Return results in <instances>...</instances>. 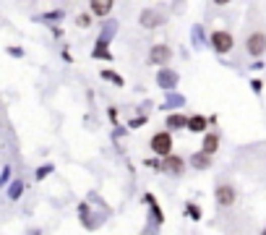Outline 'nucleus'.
<instances>
[{
  "label": "nucleus",
  "mask_w": 266,
  "mask_h": 235,
  "mask_svg": "<svg viewBox=\"0 0 266 235\" xmlns=\"http://www.w3.org/2000/svg\"><path fill=\"white\" fill-rule=\"evenodd\" d=\"M245 50L250 58H261L266 53V34H261V31H256V34H250L245 39Z\"/></svg>",
  "instance_id": "1"
},
{
  "label": "nucleus",
  "mask_w": 266,
  "mask_h": 235,
  "mask_svg": "<svg viewBox=\"0 0 266 235\" xmlns=\"http://www.w3.org/2000/svg\"><path fill=\"white\" fill-rule=\"evenodd\" d=\"M214 199H217V204H219L222 209H230L232 204H235V199H238V194H235V188H232V185L222 183V185H217Z\"/></svg>",
  "instance_id": "2"
},
{
  "label": "nucleus",
  "mask_w": 266,
  "mask_h": 235,
  "mask_svg": "<svg viewBox=\"0 0 266 235\" xmlns=\"http://www.w3.org/2000/svg\"><path fill=\"white\" fill-rule=\"evenodd\" d=\"M151 152L159 154V157H170V152H172V136H170L167 131L156 133V136L151 138Z\"/></svg>",
  "instance_id": "3"
},
{
  "label": "nucleus",
  "mask_w": 266,
  "mask_h": 235,
  "mask_svg": "<svg viewBox=\"0 0 266 235\" xmlns=\"http://www.w3.org/2000/svg\"><path fill=\"white\" fill-rule=\"evenodd\" d=\"M232 44H235V39H232L230 31H214L211 34V47L217 53H230Z\"/></svg>",
  "instance_id": "4"
},
{
  "label": "nucleus",
  "mask_w": 266,
  "mask_h": 235,
  "mask_svg": "<svg viewBox=\"0 0 266 235\" xmlns=\"http://www.w3.org/2000/svg\"><path fill=\"white\" fill-rule=\"evenodd\" d=\"M170 60V47L165 44H154L151 53H149V63H154V66H159V63H167Z\"/></svg>",
  "instance_id": "5"
},
{
  "label": "nucleus",
  "mask_w": 266,
  "mask_h": 235,
  "mask_svg": "<svg viewBox=\"0 0 266 235\" xmlns=\"http://www.w3.org/2000/svg\"><path fill=\"white\" fill-rule=\"evenodd\" d=\"M89 6H91V13L94 16H104L113 11V6H115V0H89Z\"/></svg>",
  "instance_id": "6"
},
{
  "label": "nucleus",
  "mask_w": 266,
  "mask_h": 235,
  "mask_svg": "<svg viewBox=\"0 0 266 235\" xmlns=\"http://www.w3.org/2000/svg\"><path fill=\"white\" fill-rule=\"evenodd\" d=\"M191 165H193L196 170H209V165H211V154H206V152L193 154V157H191Z\"/></svg>",
  "instance_id": "7"
},
{
  "label": "nucleus",
  "mask_w": 266,
  "mask_h": 235,
  "mask_svg": "<svg viewBox=\"0 0 266 235\" xmlns=\"http://www.w3.org/2000/svg\"><path fill=\"white\" fill-rule=\"evenodd\" d=\"M162 167H165L167 172H183L185 165H183L180 157H172V154H170V157H165V165H162Z\"/></svg>",
  "instance_id": "8"
},
{
  "label": "nucleus",
  "mask_w": 266,
  "mask_h": 235,
  "mask_svg": "<svg viewBox=\"0 0 266 235\" xmlns=\"http://www.w3.org/2000/svg\"><path fill=\"white\" fill-rule=\"evenodd\" d=\"M188 131H196V133L206 131V118H203V115H193V118H188Z\"/></svg>",
  "instance_id": "9"
},
{
  "label": "nucleus",
  "mask_w": 266,
  "mask_h": 235,
  "mask_svg": "<svg viewBox=\"0 0 266 235\" xmlns=\"http://www.w3.org/2000/svg\"><path fill=\"white\" fill-rule=\"evenodd\" d=\"M159 21H162L159 13H154V11H144V13H141V24H144L146 29H154Z\"/></svg>",
  "instance_id": "10"
},
{
  "label": "nucleus",
  "mask_w": 266,
  "mask_h": 235,
  "mask_svg": "<svg viewBox=\"0 0 266 235\" xmlns=\"http://www.w3.org/2000/svg\"><path fill=\"white\" fill-rule=\"evenodd\" d=\"M217 147H219V138H217L214 133H206V136H203V152H206V154H214Z\"/></svg>",
  "instance_id": "11"
},
{
  "label": "nucleus",
  "mask_w": 266,
  "mask_h": 235,
  "mask_svg": "<svg viewBox=\"0 0 266 235\" xmlns=\"http://www.w3.org/2000/svg\"><path fill=\"white\" fill-rule=\"evenodd\" d=\"M167 128H188V118H183V115H170V118H167Z\"/></svg>",
  "instance_id": "12"
},
{
  "label": "nucleus",
  "mask_w": 266,
  "mask_h": 235,
  "mask_svg": "<svg viewBox=\"0 0 266 235\" xmlns=\"http://www.w3.org/2000/svg\"><path fill=\"white\" fill-rule=\"evenodd\" d=\"M159 84H162V86H172V84H175V76L167 73V71H165V73H159Z\"/></svg>",
  "instance_id": "13"
},
{
  "label": "nucleus",
  "mask_w": 266,
  "mask_h": 235,
  "mask_svg": "<svg viewBox=\"0 0 266 235\" xmlns=\"http://www.w3.org/2000/svg\"><path fill=\"white\" fill-rule=\"evenodd\" d=\"M76 26H81V29H86V26H91V16H86V13H81L76 19Z\"/></svg>",
  "instance_id": "14"
},
{
  "label": "nucleus",
  "mask_w": 266,
  "mask_h": 235,
  "mask_svg": "<svg viewBox=\"0 0 266 235\" xmlns=\"http://www.w3.org/2000/svg\"><path fill=\"white\" fill-rule=\"evenodd\" d=\"M185 212L191 214L193 219H198V217H201V212H198V207H196V204H188V207H185Z\"/></svg>",
  "instance_id": "15"
},
{
  "label": "nucleus",
  "mask_w": 266,
  "mask_h": 235,
  "mask_svg": "<svg viewBox=\"0 0 266 235\" xmlns=\"http://www.w3.org/2000/svg\"><path fill=\"white\" fill-rule=\"evenodd\" d=\"M99 47H104V42H99ZM94 55H97V58H102V55H104V58H110V53H107V50H97Z\"/></svg>",
  "instance_id": "16"
},
{
  "label": "nucleus",
  "mask_w": 266,
  "mask_h": 235,
  "mask_svg": "<svg viewBox=\"0 0 266 235\" xmlns=\"http://www.w3.org/2000/svg\"><path fill=\"white\" fill-rule=\"evenodd\" d=\"M102 76H104V78H110V81H115V84H120V78H118L115 73H102Z\"/></svg>",
  "instance_id": "17"
},
{
  "label": "nucleus",
  "mask_w": 266,
  "mask_h": 235,
  "mask_svg": "<svg viewBox=\"0 0 266 235\" xmlns=\"http://www.w3.org/2000/svg\"><path fill=\"white\" fill-rule=\"evenodd\" d=\"M19 191H21V183H16V185H13V191H11V196L16 199V196H19Z\"/></svg>",
  "instance_id": "18"
},
{
  "label": "nucleus",
  "mask_w": 266,
  "mask_h": 235,
  "mask_svg": "<svg viewBox=\"0 0 266 235\" xmlns=\"http://www.w3.org/2000/svg\"><path fill=\"white\" fill-rule=\"evenodd\" d=\"M214 3H217V6H227V3H230V0H214Z\"/></svg>",
  "instance_id": "19"
},
{
  "label": "nucleus",
  "mask_w": 266,
  "mask_h": 235,
  "mask_svg": "<svg viewBox=\"0 0 266 235\" xmlns=\"http://www.w3.org/2000/svg\"><path fill=\"white\" fill-rule=\"evenodd\" d=\"M261 235H266V227H263V232H261Z\"/></svg>",
  "instance_id": "20"
}]
</instances>
